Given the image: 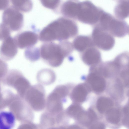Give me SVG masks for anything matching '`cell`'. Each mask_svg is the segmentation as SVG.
<instances>
[{
  "instance_id": "cell-1",
  "label": "cell",
  "mask_w": 129,
  "mask_h": 129,
  "mask_svg": "<svg viewBox=\"0 0 129 129\" xmlns=\"http://www.w3.org/2000/svg\"><path fill=\"white\" fill-rule=\"evenodd\" d=\"M78 33L76 23L67 18L61 17L50 23L40 33L39 38L46 42L65 41L76 36Z\"/></svg>"
},
{
  "instance_id": "cell-2",
  "label": "cell",
  "mask_w": 129,
  "mask_h": 129,
  "mask_svg": "<svg viewBox=\"0 0 129 129\" xmlns=\"http://www.w3.org/2000/svg\"><path fill=\"white\" fill-rule=\"evenodd\" d=\"M73 49L72 44L67 41H62L58 44L48 42L41 46L40 55L44 61L50 66L57 67L62 63L65 57L72 53Z\"/></svg>"
},
{
  "instance_id": "cell-3",
  "label": "cell",
  "mask_w": 129,
  "mask_h": 129,
  "mask_svg": "<svg viewBox=\"0 0 129 129\" xmlns=\"http://www.w3.org/2000/svg\"><path fill=\"white\" fill-rule=\"evenodd\" d=\"M96 24L113 36L122 37L129 33L128 25L126 22L104 11Z\"/></svg>"
},
{
  "instance_id": "cell-4",
  "label": "cell",
  "mask_w": 129,
  "mask_h": 129,
  "mask_svg": "<svg viewBox=\"0 0 129 129\" xmlns=\"http://www.w3.org/2000/svg\"><path fill=\"white\" fill-rule=\"evenodd\" d=\"M69 90L68 84L60 85L56 87L47 97L46 111L55 116L63 111V103L66 101Z\"/></svg>"
},
{
  "instance_id": "cell-5",
  "label": "cell",
  "mask_w": 129,
  "mask_h": 129,
  "mask_svg": "<svg viewBox=\"0 0 129 129\" xmlns=\"http://www.w3.org/2000/svg\"><path fill=\"white\" fill-rule=\"evenodd\" d=\"M8 107L16 119L21 123L32 121L34 115L32 109L24 98L14 93Z\"/></svg>"
},
{
  "instance_id": "cell-6",
  "label": "cell",
  "mask_w": 129,
  "mask_h": 129,
  "mask_svg": "<svg viewBox=\"0 0 129 129\" xmlns=\"http://www.w3.org/2000/svg\"><path fill=\"white\" fill-rule=\"evenodd\" d=\"M104 11L90 1L80 2L76 20L84 23L95 25Z\"/></svg>"
},
{
  "instance_id": "cell-7",
  "label": "cell",
  "mask_w": 129,
  "mask_h": 129,
  "mask_svg": "<svg viewBox=\"0 0 129 129\" xmlns=\"http://www.w3.org/2000/svg\"><path fill=\"white\" fill-rule=\"evenodd\" d=\"M2 81L4 85L14 88L17 94L23 98L31 86L29 81L20 71L17 70L12 69L8 71Z\"/></svg>"
},
{
  "instance_id": "cell-8",
  "label": "cell",
  "mask_w": 129,
  "mask_h": 129,
  "mask_svg": "<svg viewBox=\"0 0 129 129\" xmlns=\"http://www.w3.org/2000/svg\"><path fill=\"white\" fill-rule=\"evenodd\" d=\"M24 99L35 111H41L46 107L45 90L41 84L31 86L26 91Z\"/></svg>"
},
{
  "instance_id": "cell-9",
  "label": "cell",
  "mask_w": 129,
  "mask_h": 129,
  "mask_svg": "<svg viewBox=\"0 0 129 129\" xmlns=\"http://www.w3.org/2000/svg\"><path fill=\"white\" fill-rule=\"evenodd\" d=\"M23 20L22 14L13 6L7 8L3 13L2 23L11 31L20 30L23 26Z\"/></svg>"
},
{
  "instance_id": "cell-10",
  "label": "cell",
  "mask_w": 129,
  "mask_h": 129,
  "mask_svg": "<svg viewBox=\"0 0 129 129\" xmlns=\"http://www.w3.org/2000/svg\"><path fill=\"white\" fill-rule=\"evenodd\" d=\"M95 25L91 38L94 46L103 50H110L115 44L113 36L97 25Z\"/></svg>"
},
{
  "instance_id": "cell-11",
  "label": "cell",
  "mask_w": 129,
  "mask_h": 129,
  "mask_svg": "<svg viewBox=\"0 0 129 129\" xmlns=\"http://www.w3.org/2000/svg\"><path fill=\"white\" fill-rule=\"evenodd\" d=\"M38 38L35 33L26 31L19 33L13 38L18 47L23 49L32 47L37 43Z\"/></svg>"
},
{
  "instance_id": "cell-12",
  "label": "cell",
  "mask_w": 129,
  "mask_h": 129,
  "mask_svg": "<svg viewBox=\"0 0 129 129\" xmlns=\"http://www.w3.org/2000/svg\"><path fill=\"white\" fill-rule=\"evenodd\" d=\"M18 47L14 38L9 36L3 40L0 47V55L3 60L9 61L17 53Z\"/></svg>"
},
{
  "instance_id": "cell-13",
  "label": "cell",
  "mask_w": 129,
  "mask_h": 129,
  "mask_svg": "<svg viewBox=\"0 0 129 129\" xmlns=\"http://www.w3.org/2000/svg\"><path fill=\"white\" fill-rule=\"evenodd\" d=\"M81 58L84 63L91 67L98 65L101 61L100 53L94 46L87 48L82 52Z\"/></svg>"
},
{
  "instance_id": "cell-14",
  "label": "cell",
  "mask_w": 129,
  "mask_h": 129,
  "mask_svg": "<svg viewBox=\"0 0 129 129\" xmlns=\"http://www.w3.org/2000/svg\"><path fill=\"white\" fill-rule=\"evenodd\" d=\"M90 70L92 71L88 76V81L94 91L101 92L105 87V80L100 75L96 66L91 67Z\"/></svg>"
},
{
  "instance_id": "cell-15",
  "label": "cell",
  "mask_w": 129,
  "mask_h": 129,
  "mask_svg": "<svg viewBox=\"0 0 129 129\" xmlns=\"http://www.w3.org/2000/svg\"><path fill=\"white\" fill-rule=\"evenodd\" d=\"M80 2L78 0H67L61 6V13L67 18L76 20Z\"/></svg>"
},
{
  "instance_id": "cell-16",
  "label": "cell",
  "mask_w": 129,
  "mask_h": 129,
  "mask_svg": "<svg viewBox=\"0 0 129 129\" xmlns=\"http://www.w3.org/2000/svg\"><path fill=\"white\" fill-rule=\"evenodd\" d=\"M72 44L74 48L81 52L89 47L94 46L91 38L83 35L77 37L74 39Z\"/></svg>"
},
{
  "instance_id": "cell-17",
  "label": "cell",
  "mask_w": 129,
  "mask_h": 129,
  "mask_svg": "<svg viewBox=\"0 0 129 129\" xmlns=\"http://www.w3.org/2000/svg\"><path fill=\"white\" fill-rule=\"evenodd\" d=\"M15 118L10 111L0 112V129H11L14 126Z\"/></svg>"
},
{
  "instance_id": "cell-18",
  "label": "cell",
  "mask_w": 129,
  "mask_h": 129,
  "mask_svg": "<svg viewBox=\"0 0 129 129\" xmlns=\"http://www.w3.org/2000/svg\"><path fill=\"white\" fill-rule=\"evenodd\" d=\"M118 3L114 9V13L116 18L123 19L129 16V0H121Z\"/></svg>"
},
{
  "instance_id": "cell-19",
  "label": "cell",
  "mask_w": 129,
  "mask_h": 129,
  "mask_svg": "<svg viewBox=\"0 0 129 129\" xmlns=\"http://www.w3.org/2000/svg\"><path fill=\"white\" fill-rule=\"evenodd\" d=\"M38 81L41 83L48 85L53 83L55 81V75L52 70L45 69L39 72L37 75Z\"/></svg>"
},
{
  "instance_id": "cell-20",
  "label": "cell",
  "mask_w": 129,
  "mask_h": 129,
  "mask_svg": "<svg viewBox=\"0 0 129 129\" xmlns=\"http://www.w3.org/2000/svg\"><path fill=\"white\" fill-rule=\"evenodd\" d=\"M40 123V127L50 128L56 127L55 116L46 111L41 115Z\"/></svg>"
},
{
  "instance_id": "cell-21",
  "label": "cell",
  "mask_w": 129,
  "mask_h": 129,
  "mask_svg": "<svg viewBox=\"0 0 129 129\" xmlns=\"http://www.w3.org/2000/svg\"><path fill=\"white\" fill-rule=\"evenodd\" d=\"M96 118V116L94 112L91 110H89L87 111H81L75 119L83 124L88 125L95 120Z\"/></svg>"
},
{
  "instance_id": "cell-22",
  "label": "cell",
  "mask_w": 129,
  "mask_h": 129,
  "mask_svg": "<svg viewBox=\"0 0 129 129\" xmlns=\"http://www.w3.org/2000/svg\"><path fill=\"white\" fill-rule=\"evenodd\" d=\"M87 94V91L85 87L82 85H79L75 86L73 90L71 97L74 101L82 102L85 100Z\"/></svg>"
},
{
  "instance_id": "cell-23",
  "label": "cell",
  "mask_w": 129,
  "mask_h": 129,
  "mask_svg": "<svg viewBox=\"0 0 129 129\" xmlns=\"http://www.w3.org/2000/svg\"><path fill=\"white\" fill-rule=\"evenodd\" d=\"M13 7L20 11L27 12L30 11L33 8L31 0H10Z\"/></svg>"
},
{
  "instance_id": "cell-24",
  "label": "cell",
  "mask_w": 129,
  "mask_h": 129,
  "mask_svg": "<svg viewBox=\"0 0 129 129\" xmlns=\"http://www.w3.org/2000/svg\"><path fill=\"white\" fill-rule=\"evenodd\" d=\"M13 94L9 90L0 91V110L8 107Z\"/></svg>"
},
{
  "instance_id": "cell-25",
  "label": "cell",
  "mask_w": 129,
  "mask_h": 129,
  "mask_svg": "<svg viewBox=\"0 0 129 129\" xmlns=\"http://www.w3.org/2000/svg\"><path fill=\"white\" fill-rule=\"evenodd\" d=\"M120 117V113L117 109L110 108L106 111V119L107 121L111 123L117 124L119 122Z\"/></svg>"
},
{
  "instance_id": "cell-26",
  "label": "cell",
  "mask_w": 129,
  "mask_h": 129,
  "mask_svg": "<svg viewBox=\"0 0 129 129\" xmlns=\"http://www.w3.org/2000/svg\"><path fill=\"white\" fill-rule=\"evenodd\" d=\"M113 105L112 101L110 99L102 97L98 100L97 102V108L101 113H104L107 111Z\"/></svg>"
},
{
  "instance_id": "cell-27",
  "label": "cell",
  "mask_w": 129,
  "mask_h": 129,
  "mask_svg": "<svg viewBox=\"0 0 129 129\" xmlns=\"http://www.w3.org/2000/svg\"><path fill=\"white\" fill-rule=\"evenodd\" d=\"M27 48L25 51V57L31 61H35L38 59L40 56V50L37 48L33 49L32 47Z\"/></svg>"
},
{
  "instance_id": "cell-28",
  "label": "cell",
  "mask_w": 129,
  "mask_h": 129,
  "mask_svg": "<svg viewBox=\"0 0 129 129\" xmlns=\"http://www.w3.org/2000/svg\"><path fill=\"white\" fill-rule=\"evenodd\" d=\"M68 116L75 118L78 114L81 111V107L76 104H72L64 110Z\"/></svg>"
},
{
  "instance_id": "cell-29",
  "label": "cell",
  "mask_w": 129,
  "mask_h": 129,
  "mask_svg": "<svg viewBox=\"0 0 129 129\" xmlns=\"http://www.w3.org/2000/svg\"><path fill=\"white\" fill-rule=\"evenodd\" d=\"M42 5L49 9L55 10L58 6L60 0H40Z\"/></svg>"
},
{
  "instance_id": "cell-30",
  "label": "cell",
  "mask_w": 129,
  "mask_h": 129,
  "mask_svg": "<svg viewBox=\"0 0 129 129\" xmlns=\"http://www.w3.org/2000/svg\"><path fill=\"white\" fill-rule=\"evenodd\" d=\"M11 31L3 23L0 24V41L4 40L10 36Z\"/></svg>"
},
{
  "instance_id": "cell-31",
  "label": "cell",
  "mask_w": 129,
  "mask_h": 129,
  "mask_svg": "<svg viewBox=\"0 0 129 129\" xmlns=\"http://www.w3.org/2000/svg\"><path fill=\"white\" fill-rule=\"evenodd\" d=\"M8 71L7 64L4 60L0 58V79L4 78Z\"/></svg>"
},
{
  "instance_id": "cell-32",
  "label": "cell",
  "mask_w": 129,
  "mask_h": 129,
  "mask_svg": "<svg viewBox=\"0 0 129 129\" xmlns=\"http://www.w3.org/2000/svg\"><path fill=\"white\" fill-rule=\"evenodd\" d=\"M21 124L19 126L18 128H38L40 127L39 126L33 123L32 121H28L21 123Z\"/></svg>"
},
{
  "instance_id": "cell-33",
  "label": "cell",
  "mask_w": 129,
  "mask_h": 129,
  "mask_svg": "<svg viewBox=\"0 0 129 129\" xmlns=\"http://www.w3.org/2000/svg\"><path fill=\"white\" fill-rule=\"evenodd\" d=\"M9 4V0H0V10L5 9Z\"/></svg>"
},
{
  "instance_id": "cell-34",
  "label": "cell",
  "mask_w": 129,
  "mask_h": 129,
  "mask_svg": "<svg viewBox=\"0 0 129 129\" xmlns=\"http://www.w3.org/2000/svg\"><path fill=\"white\" fill-rule=\"evenodd\" d=\"M105 127L104 125L101 123H98L92 125L91 127V128L103 129Z\"/></svg>"
},
{
  "instance_id": "cell-35",
  "label": "cell",
  "mask_w": 129,
  "mask_h": 129,
  "mask_svg": "<svg viewBox=\"0 0 129 129\" xmlns=\"http://www.w3.org/2000/svg\"><path fill=\"white\" fill-rule=\"evenodd\" d=\"M124 113L125 116L124 120H128L129 107L128 106H125L124 109Z\"/></svg>"
},
{
  "instance_id": "cell-36",
  "label": "cell",
  "mask_w": 129,
  "mask_h": 129,
  "mask_svg": "<svg viewBox=\"0 0 129 129\" xmlns=\"http://www.w3.org/2000/svg\"><path fill=\"white\" fill-rule=\"evenodd\" d=\"M2 82L1 81V79H0V91H1L2 90V87L1 86V83Z\"/></svg>"
},
{
  "instance_id": "cell-37",
  "label": "cell",
  "mask_w": 129,
  "mask_h": 129,
  "mask_svg": "<svg viewBox=\"0 0 129 129\" xmlns=\"http://www.w3.org/2000/svg\"><path fill=\"white\" fill-rule=\"evenodd\" d=\"M113 0L115 1H117L118 2L119 1H121V0Z\"/></svg>"
}]
</instances>
